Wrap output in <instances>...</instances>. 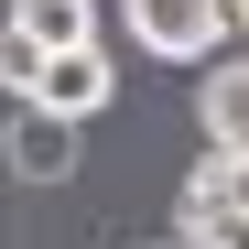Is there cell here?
<instances>
[{
  "label": "cell",
  "instance_id": "3957f363",
  "mask_svg": "<svg viewBox=\"0 0 249 249\" xmlns=\"http://www.w3.org/2000/svg\"><path fill=\"white\" fill-rule=\"evenodd\" d=\"M228 217H249V162L238 152H195V174L174 195V238H206V228H228Z\"/></svg>",
  "mask_w": 249,
  "mask_h": 249
},
{
  "label": "cell",
  "instance_id": "8992f818",
  "mask_svg": "<svg viewBox=\"0 0 249 249\" xmlns=\"http://www.w3.org/2000/svg\"><path fill=\"white\" fill-rule=\"evenodd\" d=\"M11 174H22V184H65V174H76V130L44 119V108H22V119H11Z\"/></svg>",
  "mask_w": 249,
  "mask_h": 249
},
{
  "label": "cell",
  "instance_id": "7a4b0ae2",
  "mask_svg": "<svg viewBox=\"0 0 249 249\" xmlns=\"http://www.w3.org/2000/svg\"><path fill=\"white\" fill-rule=\"evenodd\" d=\"M119 22H130V44L141 54H162V65H217V44L238 33V11L228 0H119Z\"/></svg>",
  "mask_w": 249,
  "mask_h": 249
},
{
  "label": "cell",
  "instance_id": "6da1fadb",
  "mask_svg": "<svg viewBox=\"0 0 249 249\" xmlns=\"http://www.w3.org/2000/svg\"><path fill=\"white\" fill-rule=\"evenodd\" d=\"M54 54H98V0H11V44H0L11 98H33V76Z\"/></svg>",
  "mask_w": 249,
  "mask_h": 249
},
{
  "label": "cell",
  "instance_id": "5b68a950",
  "mask_svg": "<svg viewBox=\"0 0 249 249\" xmlns=\"http://www.w3.org/2000/svg\"><path fill=\"white\" fill-rule=\"evenodd\" d=\"M195 119H206V152H238L249 162V54H217L195 76Z\"/></svg>",
  "mask_w": 249,
  "mask_h": 249
},
{
  "label": "cell",
  "instance_id": "52a82bcc",
  "mask_svg": "<svg viewBox=\"0 0 249 249\" xmlns=\"http://www.w3.org/2000/svg\"><path fill=\"white\" fill-rule=\"evenodd\" d=\"M174 249H249V217H228V228H206V238H174Z\"/></svg>",
  "mask_w": 249,
  "mask_h": 249
},
{
  "label": "cell",
  "instance_id": "ba28073f",
  "mask_svg": "<svg viewBox=\"0 0 249 249\" xmlns=\"http://www.w3.org/2000/svg\"><path fill=\"white\" fill-rule=\"evenodd\" d=\"M228 11H238V33H249V0H228Z\"/></svg>",
  "mask_w": 249,
  "mask_h": 249
},
{
  "label": "cell",
  "instance_id": "277c9868",
  "mask_svg": "<svg viewBox=\"0 0 249 249\" xmlns=\"http://www.w3.org/2000/svg\"><path fill=\"white\" fill-rule=\"evenodd\" d=\"M108 87H119L108 54H54L44 76H33V98H22V108H44V119H65V130H87V119L108 108Z\"/></svg>",
  "mask_w": 249,
  "mask_h": 249
}]
</instances>
